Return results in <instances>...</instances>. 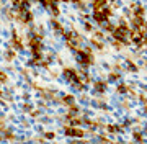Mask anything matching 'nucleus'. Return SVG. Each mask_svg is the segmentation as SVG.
Segmentation results:
<instances>
[{
	"mask_svg": "<svg viewBox=\"0 0 147 144\" xmlns=\"http://www.w3.org/2000/svg\"><path fill=\"white\" fill-rule=\"evenodd\" d=\"M64 77L69 80V82H79V77H77V72L74 69H64Z\"/></svg>",
	"mask_w": 147,
	"mask_h": 144,
	"instance_id": "obj_1",
	"label": "nucleus"
},
{
	"mask_svg": "<svg viewBox=\"0 0 147 144\" xmlns=\"http://www.w3.org/2000/svg\"><path fill=\"white\" fill-rule=\"evenodd\" d=\"M65 134L67 136H77V138H80V136H84V131L77 129V128H65Z\"/></svg>",
	"mask_w": 147,
	"mask_h": 144,
	"instance_id": "obj_2",
	"label": "nucleus"
},
{
	"mask_svg": "<svg viewBox=\"0 0 147 144\" xmlns=\"http://www.w3.org/2000/svg\"><path fill=\"white\" fill-rule=\"evenodd\" d=\"M51 26L54 28V31H57V33H61V34H64L62 25H61V23H57V22H56V20H51Z\"/></svg>",
	"mask_w": 147,
	"mask_h": 144,
	"instance_id": "obj_3",
	"label": "nucleus"
},
{
	"mask_svg": "<svg viewBox=\"0 0 147 144\" xmlns=\"http://www.w3.org/2000/svg\"><path fill=\"white\" fill-rule=\"evenodd\" d=\"M106 18H108V15H106V13H101V11H95V20H96L98 23H103Z\"/></svg>",
	"mask_w": 147,
	"mask_h": 144,
	"instance_id": "obj_4",
	"label": "nucleus"
},
{
	"mask_svg": "<svg viewBox=\"0 0 147 144\" xmlns=\"http://www.w3.org/2000/svg\"><path fill=\"white\" fill-rule=\"evenodd\" d=\"M15 51H13V49H8V51H7L5 53V59L7 61H13V59H15Z\"/></svg>",
	"mask_w": 147,
	"mask_h": 144,
	"instance_id": "obj_5",
	"label": "nucleus"
},
{
	"mask_svg": "<svg viewBox=\"0 0 147 144\" xmlns=\"http://www.w3.org/2000/svg\"><path fill=\"white\" fill-rule=\"evenodd\" d=\"M62 101H64V103H67V105H72V103H74V97L72 95H65L62 98Z\"/></svg>",
	"mask_w": 147,
	"mask_h": 144,
	"instance_id": "obj_6",
	"label": "nucleus"
},
{
	"mask_svg": "<svg viewBox=\"0 0 147 144\" xmlns=\"http://www.w3.org/2000/svg\"><path fill=\"white\" fill-rule=\"evenodd\" d=\"M103 7H105V0H95V8L96 10H100Z\"/></svg>",
	"mask_w": 147,
	"mask_h": 144,
	"instance_id": "obj_7",
	"label": "nucleus"
},
{
	"mask_svg": "<svg viewBox=\"0 0 147 144\" xmlns=\"http://www.w3.org/2000/svg\"><path fill=\"white\" fill-rule=\"evenodd\" d=\"M95 89H96V90H100V92H103V90H105V85H103V84H96Z\"/></svg>",
	"mask_w": 147,
	"mask_h": 144,
	"instance_id": "obj_8",
	"label": "nucleus"
},
{
	"mask_svg": "<svg viewBox=\"0 0 147 144\" xmlns=\"http://www.w3.org/2000/svg\"><path fill=\"white\" fill-rule=\"evenodd\" d=\"M46 138H47V139H53V138H54V133H51V131H47V133H46Z\"/></svg>",
	"mask_w": 147,
	"mask_h": 144,
	"instance_id": "obj_9",
	"label": "nucleus"
}]
</instances>
